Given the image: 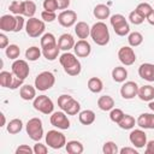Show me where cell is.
Here are the masks:
<instances>
[{"label":"cell","instance_id":"obj_1","mask_svg":"<svg viewBox=\"0 0 154 154\" xmlns=\"http://www.w3.org/2000/svg\"><path fill=\"white\" fill-rule=\"evenodd\" d=\"M59 63L63 66L65 73H67L69 76H78L82 71L81 61L78 60V57L75 53L64 52L59 57Z\"/></svg>","mask_w":154,"mask_h":154},{"label":"cell","instance_id":"obj_2","mask_svg":"<svg viewBox=\"0 0 154 154\" xmlns=\"http://www.w3.org/2000/svg\"><path fill=\"white\" fill-rule=\"evenodd\" d=\"M90 37L97 46H106L109 42V30L106 23L102 20H99L93 24L90 28Z\"/></svg>","mask_w":154,"mask_h":154},{"label":"cell","instance_id":"obj_3","mask_svg":"<svg viewBox=\"0 0 154 154\" xmlns=\"http://www.w3.org/2000/svg\"><path fill=\"white\" fill-rule=\"evenodd\" d=\"M46 22H43L42 19L31 17L26 20L25 23V32L29 37L36 38V37H41L45 34L46 30Z\"/></svg>","mask_w":154,"mask_h":154},{"label":"cell","instance_id":"obj_4","mask_svg":"<svg viewBox=\"0 0 154 154\" xmlns=\"http://www.w3.org/2000/svg\"><path fill=\"white\" fill-rule=\"evenodd\" d=\"M25 130L26 134L29 135V137L37 142L43 137V125H42V120L37 117L30 118L25 125Z\"/></svg>","mask_w":154,"mask_h":154},{"label":"cell","instance_id":"obj_5","mask_svg":"<svg viewBox=\"0 0 154 154\" xmlns=\"http://www.w3.org/2000/svg\"><path fill=\"white\" fill-rule=\"evenodd\" d=\"M55 83V76L51 71H42L40 72L34 82V85L40 91H46L51 89Z\"/></svg>","mask_w":154,"mask_h":154},{"label":"cell","instance_id":"obj_6","mask_svg":"<svg viewBox=\"0 0 154 154\" xmlns=\"http://www.w3.org/2000/svg\"><path fill=\"white\" fill-rule=\"evenodd\" d=\"M45 140H46V144L52 149H61L66 144L65 135L58 130H49L46 134Z\"/></svg>","mask_w":154,"mask_h":154},{"label":"cell","instance_id":"obj_7","mask_svg":"<svg viewBox=\"0 0 154 154\" xmlns=\"http://www.w3.org/2000/svg\"><path fill=\"white\" fill-rule=\"evenodd\" d=\"M32 106L36 111L43 113V114H52L54 112V103L51 97L47 95H38L32 100Z\"/></svg>","mask_w":154,"mask_h":154},{"label":"cell","instance_id":"obj_8","mask_svg":"<svg viewBox=\"0 0 154 154\" xmlns=\"http://www.w3.org/2000/svg\"><path fill=\"white\" fill-rule=\"evenodd\" d=\"M11 71L18 78L25 79L30 73V67H29V64L26 63V60L16 59V60H13V63L11 65Z\"/></svg>","mask_w":154,"mask_h":154},{"label":"cell","instance_id":"obj_9","mask_svg":"<svg viewBox=\"0 0 154 154\" xmlns=\"http://www.w3.org/2000/svg\"><path fill=\"white\" fill-rule=\"evenodd\" d=\"M118 59L124 66H130L136 61V54L131 46H123L118 51Z\"/></svg>","mask_w":154,"mask_h":154},{"label":"cell","instance_id":"obj_10","mask_svg":"<svg viewBox=\"0 0 154 154\" xmlns=\"http://www.w3.org/2000/svg\"><path fill=\"white\" fill-rule=\"evenodd\" d=\"M49 122L54 128H58L59 130H67L70 128V120L64 111L53 112L49 118Z\"/></svg>","mask_w":154,"mask_h":154},{"label":"cell","instance_id":"obj_11","mask_svg":"<svg viewBox=\"0 0 154 154\" xmlns=\"http://www.w3.org/2000/svg\"><path fill=\"white\" fill-rule=\"evenodd\" d=\"M129 141L130 143L137 148V149H141V148H144L146 144H147V134L143 131V129H135V130H131L130 135H129Z\"/></svg>","mask_w":154,"mask_h":154},{"label":"cell","instance_id":"obj_12","mask_svg":"<svg viewBox=\"0 0 154 154\" xmlns=\"http://www.w3.org/2000/svg\"><path fill=\"white\" fill-rule=\"evenodd\" d=\"M58 23L64 28H71L77 23V13L72 10H64L58 14Z\"/></svg>","mask_w":154,"mask_h":154},{"label":"cell","instance_id":"obj_13","mask_svg":"<svg viewBox=\"0 0 154 154\" xmlns=\"http://www.w3.org/2000/svg\"><path fill=\"white\" fill-rule=\"evenodd\" d=\"M138 84L134 81H128V82H124L123 85L120 87V95L123 99L125 100H131L134 99L135 96H137V93H138Z\"/></svg>","mask_w":154,"mask_h":154},{"label":"cell","instance_id":"obj_14","mask_svg":"<svg viewBox=\"0 0 154 154\" xmlns=\"http://www.w3.org/2000/svg\"><path fill=\"white\" fill-rule=\"evenodd\" d=\"M16 16L14 14H4L0 17V30L2 32H14L16 29Z\"/></svg>","mask_w":154,"mask_h":154},{"label":"cell","instance_id":"obj_15","mask_svg":"<svg viewBox=\"0 0 154 154\" xmlns=\"http://www.w3.org/2000/svg\"><path fill=\"white\" fill-rule=\"evenodd\" d=\"M73 52L78 58H87L91 53V46L87 40H78L75 43Z\"/></svg>","mask_w":154,"mask_h":154},{"label":"cell","instance_id":"obj_16","mask_svg":"<svg viewBox=\"0 0 154 154\" xmlns=\"http://www.w3.org/2000/svg\"><path fill=\"white\" fill-rule=\"evenodd\" d=\"M138 76L147 82H154V64L152 63L141 64L138 67Z\"/></svg>","mask_w":154,"mask_h":154},{"label":"cell","instance_id":"obj_17","mask_svg":"<svg viewBox=\"0 0 154 154\" xmlns=\"http://www.w3.org/2000/svg\"><path fill=\"white\" fill-rule=\"evenodd\" d=\"M136 124L144 130H154V113H142L136 119Z\"/></svg>","mask_w":154,"mask_h":154},{"label":"cell","instance_id":"obj_18","mask_svg":"<svg viewBox=\"0 0 154 154\" xmlns=\"http://www.w3.org/2000/svg\"><path fill=\"white\" fill-rule=\"evenodd\" d=\"M75 43H76V41H75L73 36L69 32L60 35L58 38V46H59L60 51H64V52H69L70 49H73Z\"/></svg>","mask_w":154,"mask_h":154},{"label":"cell","instance_id":"obj_19","mask_svg":"<svg viewBox=\"0 0 154 154\" xmlns=\"http://www.w3.org/2000/svg\"><path fill=\"white\" fill-rule=\"evenodd\" d=\"M60 109L64 111L67 116H76V114H78L81 112V105H79V102L77 100H75L71 96Z\"/></svg>","mask_w":154,"mask_h":154},{"label":"cell","instance_id":"obj_20","mask_svg":"<svg viewBox=\"0 0 154 154\" xmlns=\"http://www.w3.org/2000/svg\"><path fill=\"white\" fill-rule=\"evenodd\" d=\"M90 28L85 22H77L75 24V34L79 40H87L90 36Z\"/></svg>","mask_w":154,"mask_h":154},{"label":"cell","instance_id":"obj_21","mask_svg":"<svg viewBox=\"0 0 154 154\" xmlns=\"http://www.w3.org/2000/svg\"><path fill=\"white\" fill-rule=\"evenodd\" d=\"M93 14L96 19L103 20V19H107L111 17V10L105 4H97L93 10Z\"/></svg>","mask_w":154,"mask_h":154},{"label":"cell","instance_id":"obj_22","mask_svg":"<svg viewBox=\"0 0 154 154\" xmlns=\"http://www.w3.org/2000/svg\"><path fill=\"white\" fill-rule=\"evenodd\" d=\"M36 88L35 85H30V84H23L19 88V96L25 100V101H31L36 97Z\"/></svg>","mask_w":154,"mask_h":154},{"label":"cell","instance_id":"obj_23","mask_svg":"<svg viewBox=\"0 0 154 154\" xmlns=\"http://www.w3.org/2000/svg\"><path fill=\"white\" fill-rule=\"evenodd\" d=\"M137 96L140 97V100H142V101H147V102L154 100V87L150 85V84L140 87V88H138Z\"/></svg>","mask_w":154,"mask_h":154},{"label":"cell","instance_id":"obj_24","mask_svg":"<svg viewBox=\"0 0 154 154\" xmlns=\"http://www.w3.org/2000/svg\"><path fill=\"white\" fill-rule=\"evenodd\" d=\"M97 107L101 111L109 112L112 108H114V100L109 95H102L97 99Z\"/></svg>","mask_w":154,"mask_h":154},{"label":"cell","instance_id":"obj_25","mask_svg":"<svg viewBox=\"0 0 154 154\" xmlns=\"http://www.w3.org/2000/svg\"><path fill=\"white\" fill-rule=\"evenodd\" d=\"M96 119L95 112L91 109H84L78 113V120L83 125H91Z\"/></svg>","mask_w":154,"mask_h":154},{"label":"cell","instance_id":"obj_26","mask_svg":"<svg viewBox=\"0 0 154 154\" xmlns=\"http://www.w3.org/2000/svg\"><path fill=\"white\" fill-rule=\"evenodd\" d=\"M112 79L117 83H124L128 78V70L124 66H116L112 70Z\"/></svg>","mask_w":154,"mask_h":154},{"label":"cell","instance_id":"obj_27","mask_svg":"<svg viewBox=\"0 0 154 154\" xmlns=\"http://www.w3.org/2000/svg\"><path fill=\"white\" fill-rule=\"evenodd\" d=\"M65 149L69 154H82L84 150V147H83L82 142H79L77 140H71V141L66 142Z\"/></svg>","mask_w":154,"mask_h":154},{"label":"cell","instance_id":"obj_28","mask_svg":"<svg viewBox=\"0 0 154 154\" xmlns=\"http://www.w3.org/2000/svg\"><path fill=\"white\" fill-rule=\"evenodd\" d=\"M42 49V55L49 60V61H54L58 57H59V52H60V48L58 45L55 46H52V47H47V48H41Z\"/></svg>","mask_w":154,"mask_h":154},{"label":"cell","instance_id":"obj_29","mask_svg":"<svg viewBox=\"0 0 154 154\" xmlns=\"http://www.w3.org/2000/svg\"><path fill=\"white\" fill-rule=\"evenodd\" d=\"M87 85H88V89L91 93H94V94L101 93L102 89H103V83H102V81L99 77H91V78H89Z\"/></svg>","mask_w":154,"mask_h":154},{"label":"cell","instance_id":"obj_30","mask_svg":"<svg viewBox=\"0 0 154 154\" xmlns=\"http://www.w3.org/2000/svg\"><path fill=\"white\" fill-rule=\"evenodd\" d=\"M36 4L31 0H24L23 1V16L24 17H28V18H31L35 16L36 13Z\"/></svg>","mask_w":154,"mask_h":154},{"label":"cell","instance_id":"obj_31","mask_svg":"<svg viewBox=\"0 0 154 154\" xmlns=\"http://www.w3.org/2000/svg\"><path fill=\"white\" fill-rule=\"evenodd\" d=\"M40 45H41V48H47V47H52V46L58 45V41L52 32H45L41 36Z\"/></svg>","mask_w":154,"mask_h":154},{"label":"cell","instance_id":"obj_32","mask_svg":"<svg viewBox=\"0 0 154 154\" xmlns=\"http://www.w3.org/2000/svg\"><path fill=\"white\" fill-rule=\"evenodd\" d=\"M135 124H136V119L131 114H124L122 120L118 123V126L123 130H131L135 128Z\"/></svg>","mask_w":154,"mask_h":154},{"label":"cell","instance_id":"obj_33","mask_svg":"<svg viewBox=\"0 0 154 154\" xmlns=\"http://www.w3.org/2000/svg\"><path fill=\"white\" fill-rule=\"evenodd\" d=\"M22 129H23V122L19 118H14V119L10 120L7 124V128H6L7 132L11 135H16V134L20 132Z\"/></svg>","mask_w":154,"mask_h":154},{"label":"cell","instance_id":"obj_34","mask_svg":"<svg viewBox=\"0 0 154 154\" xmlns=\"http://www.w3.org/2000/svg\"><path fill=\"white\" fill-rule=\"evenodd\" d=\"M41 55H42V49L36 46H31L25 51V58L29 61H36L40 59Z\"/></svg>","mask_w":154,"mask_h":154},{"label":"cell","instance_id":"obj_35","mask_svg":"<svg viewBox=\"0 0 154 154\" xmlns=\"http://www.w3.org/2000/svg\"><path fill=\"white\" fill-rule=\"evenodd\" d=\"M13 79H14V75L12 73V71L11 72H8V71H1L0 72V84H1V87L11 89Z\"/></svg>","mask_w":154,"mask_h":154},{"label":"cell","instance_id":"obj_36","mask_svg":"<svg viewBox=\"0 0 154 154\" xmlns=\"http://www.w3.org/2000/svg\"><path fill=\"white\" fill-rule=\"evenodd\" d=\"M128 42L131 47H138L143 42V35L138 31H132L128 35Z\"/></svg>","mask_w":154,"mask_h":154},{"label":"cell","instance_id":"obj_37","mask_svg":"<svg viewBox=\"0 0 154 154\" xmlns=\"http://www.w3.org/2000/svg\"><path fill=\"white\" fill-rule=\"evenodd\" d=\"M5 54L8 59L11 60H16L19 58L20 55V48L17 46V45H8L5 49Z\"/></svg>","mask_w":154,"mask_h":154},{"label":"cell","instance_id":"obj_38","mask_svg":"<svg viewBox=\"0 0 154 154\" xmlns=\"http://www.w3.org/2000/svg\"><path fill=\"white\" fill-rule=\"evenodd\" d=\"M102 153H105V154H118L119 153V148H118L116 142L107 141L102 146Z\"/></svg>","mask_w":154,"mask_h":154},{"label":"cell","instance_id":"obj_39","mask_svg":"<svg viewBox=\"0 0 154 154\" xmlns=\"http://www.w3.org/2000/svg\"><path fill=\"white\" fill-rule=\"evenodd\" d=\"M144 19L148 17V14L153 11V7H152V5H149L148 2H141V4H138L137 6H136V8H135Z\"/></svg>","mask_w":154,"mask_h":154},{"label":"cell","instance_id":"obj_40","mask_svg":"<svg viewBox=\"0 0 154 154\" xmlns=\"http://www.w3.org/2000/svg\"><path fill=\"white\" fill-rule=\"evenodd\" d=\"M126 22L128 20L125 19V17L123 14H120V13H116V14H113V16L109 17V23H111V25H112L113 29H116V28L125 24Z\"/></svg>","mask_w":154,"mask_h":154},{"label":"cell","instance_id":"obj_41","mask_svg":"<svg viewBox=\"0 0 154 154\" xmlns=\"http://www.w3.org/2000/svg\"><path fill=\"white\" fill-rule=\"evenodd\" d=\"M8 10L14 16H18V14H22L23 16V1H19V0H13L10 6H8Z\"/></svg>","mask_w":154,"mask_h":154},{"label":"cell","instance_id":"obj_42","mask_svg":"<svg viewBox=\"0 0 154 154\" xmlns=\"http://www.w3.org/2000/svg\"><path fill=\"white\" fill-rule=\"evenodd\" d=\"M129 22L131 23V24H134V25H140V24H142L143 22H144V18L136 11V10H134V11H131L130 13H129Z\"/></svg>","mask_w":154,"mask_h":154},{"label":"cell","instance_id":"obj_43","mask_svg":"<svg viewBox=\"0 0 154 154\" xmlns=\"http://www.w3.org/2000/svg\"><path fill=\"white\" fill-rule=\"evenodd\" d=\"M124 114H125V113H124L120 108H112V109L109 111V119H111V122L118 124V123L122 120V118L124 117Z\"/></svg>","mask_w":154,"mask_h":154},{"label":"cell","instance_id":"obj_44","mask_svg":"<svg viewBox=\"0 0 154 154\" xmlns=\"http://www.w3.org/2000/svg\"><path fill=\"white\" fill-rule=\"evenodd\" d=\"M57 18H58V16H57L55 12H49V11H46V10H43L41 12V19L43 22H46V23H52Z\"/></svg>","mask_w":154,"mask_h":154},{"label":"cell","instance_id":"obj_45","mask_svg":"<svg viewBox=\"0 0 154 154\" xmlns=\"http://www.w3.org/2000/svg\"><path fill=\"white\" fill-rule=\"evenodd\" d=\"M113 30H114L116 35H118V36H125V35H129L130 34V25L126 22L125 24H123V25H120V26H118V28H116Z\"/></svg>","mask_w":154,"mask_h":154},{"label":"cell","instance_id":"obj_46","mask_svg":"<svg viewBox=\"0 0 154 154\" xmlns=\"http://www.w3.org/2000/svg\"><path fill=\"white\" fill-rule=\"evenodd\" d=\"M43 10L49 11V12H55L58 10V5H57V0H43Z\"/></svg>","mask_w":154,"mask_h":154},{"label":"cell","instance_id":"obj_47","mask_svg":"<svg viewBox=\"0 0 154 154\" xmlns=\"http://www.w3.org/2000/svg\"><path fill=\"white\" fill-rule=\"evenodd\" d=\"M32 149H34V154H47L48 153V147L46 144L40 143V141H37L34 144Z\"/></svg>","mask_w":154,"mask_h":154},{"label":"cell","instance_id":"obj_48","mask_svg":"<svg viewBox=\"0 0 154 154\" xmlns=\"http://www.w3.org/2000/svg\"><path fill=\"white\" fill-rule=\"evenodd\" d=\"M16 19H17V22H16V29H14V32H19L24 26H25V19H24V16H22V14H18V16H16Z\"/></svg>","mask_w":154,"mask_h":154},{"label":"cell","instance_id":"obj_49","mask_svg":"<svg viewBox=\"0 0 154 154\" xmlns=\"http://www.w3.org/2000/svg\"><path fill=\"white\" fill-rule=\"evenodd\" d=\"M22 153H25V154H32L34 153V149L31 147H29L28 144H20L19 147H17L16 149V154H22Z\"/></svg>","mask_w":154,"mask_h":154},{"label":"cell","instance_id":"obj_50","mask_svg":"<svg viewBox=\"0 0 154 154\" xmlns=\"http://www.w3.org/2000/svg\"><path fill=\"white\" fill-rule=\"evenodd\" d=\"M119 154H138V152L135 147H124L119 149Z\"/></svg>","mask_w":154,"mask_h":154},{"label":"cell","instance_id":"obj_51","mask_svg":"<svg viewBox=\"0 0 154 154\" xmlns=\"http://www.w3.org/2000/svg\"><path fill=\"white\" fill-rule=\"evenodd\" d=\"M10 43H8V37L4 34V32H1L0 34V48L1 49H6V47L8 46Z\"/></svg>","mask_w":154,"mask_h":154},{"label":"cell","instance_id":"obj_52","mask_svg":"<svg viewBox=\"0 0 154 154\" xmlns=\"http://www.w3.org/2000/svg\"><path fill=\"white\" fill-rule=\"evenodd\" d=\"M57 5H58V10H66L70 6V0H57Z\"/></svg>","mask_w":154,"mask_h":154},{"label":"cell","instance_id":"obj_53","mask_svg":"<svg viewBox=\"0 0 154 154\" xmlns=\"http://www.w3.org/2000/svg\"><path fill=\"white\" fill-rule=\"evenodd\" d=\"M144 153L146 154H154V140H150V141L147 142Z\"/></svg>","mask_w":154,"mask_h":154},{"label":"cell","instance_id":"obj_54","mask_svg":"<svg viewBox=\"0 0 154 154\" xmlns=\"http://www.w3.org/2000/svg\"><path fill=\"white\" fill-rule=\"evenodd\" d=\"M146 19H147V22H148L150 25H154V10L148 14V17H147Z\"/></svg>","mask_w":154,"mask_h":154},{"label":"cell","instance_id":"obj_55","mask_svg":"<svg viewBox=\"0 0 154 154\" xmlns=\"http://www.w3.org/2000/svg\"><path fill=\"white\" fill-rule=\"evenodd\" d=\"M0 116H1V125H0V126H5V124H6V118H5V114H4V113H1Z\"/></svg>","mask_w":154,"mask_h":154},{"label":"cell","instance_id":"obj_56","mask_svg":"<svg viewBox=\"0 0 154 154\" xmlns=\"http://www.w3.org/2000/svg\"><path fill=\"white\" fill-rule=\"evenodd\" d=\"M148 107H149V109H150V111H153V112H154V100L149 101V103H148Z\"/></svg>","mask_w":154,"mask_h":154}]
</instances>
